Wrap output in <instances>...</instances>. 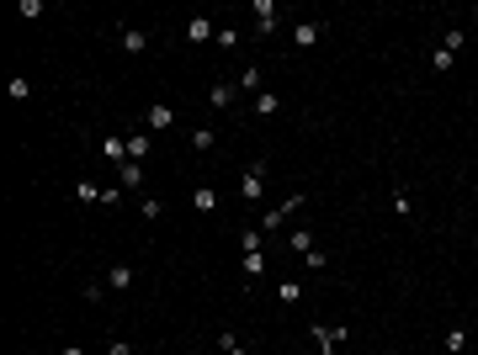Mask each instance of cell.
Segmentation results:
<instances>
[{"label":"cell","instance_id":"6da1fadb","mask_svg":"<svg viewBox=\"0 0 478 355\" xmlns=\"http://www.w3.org/2000/svg\"><path fill=\"white\" fill-rule=\"evenodd\" d=\"M261 191H266V159H250L245 175H239V196H245V201H261Z\"/></svg>","mask_w":478,"mask_h":355},{"label":"cell","instance_id":"7a4b0ae2","mask_svg":"<svg viewBox=\"0 0 478 355\" xmlns=\"http://www.w3.org/2000/svg\"><path fill=\"white\" fill-rule=\"evenodd\" d=\"M309 334H314V344H319V355H330L340 340H351V329H330V323H309Z\"/></svg>","mask_w":478,"mask_h":355},{"label":"cell","instance_id":"3957f363","mask_svg":"<svg viewBox=\"0 0 478 355\" xmlns=\"http://www.w3.org/2000/svg\"><path fill=\"white\" fill-rule=\"evenodd\" d=\"M250 16H255V32H261V37H271V32H276V0H255Z\"/></svg>","mask_w":478,"mask_h":355},{"label":"cell","instance_id":"277c9868","mask_svg":"<svg viewBox=\"0 0 478 355\" xmlns=\"http://www.w3.org/2000/svg\"><path fill=\"white\" fill-rule=\"evenodd\" d=\"M213 37H218L213 16H191V22H186V43H213Z\"/></svg>","mask_w":478,"mask_h":355},{"label":"cell","instance_id":"5b68a950","mask_svg":"<svg viewBox=\"0 0 478 355\" xmlns=\"http://www.w3.org/2000/svg\"><path fill=\"white\" fill-rule=\"evenodd\" d=\"M234 95H239V85H234V80H213V91H207V107L228 112V107H234Z\"/></svg>","mask_w":478,"mask_h":355},{"label":"cell","instance_id":"8992f818","mask_svg":"<svg viewBox=\"0 0 478 355\" xmlns=\"http://www.w3.org/2000/svg\"><path fill=\"white\" fill-rule=\"evenodd\" d=\"M143 122H149V133H165L170 122H176V107H165V101H155V107L143 112Z\"/></svg>","mask_w":478,"mask_h":355},{"label":"cell","instance_id":"52a82bcc","mask_svg":"<svg viewBox=\"0 0 478 355\" xmlns=\"http://www.w3.org/2000/svg\"><path fill=\"white\" fill-rule=\"evenodd\" d=\"M250 112H255V117H276V112H282V95H276V91H261V95H255V101H250Z\"/></svg>","mask_w":478,"mask_h":355},{"label":"cell","instance_id":"ba28073f","mask_svg":"<svg viewBox=\"0 0 478 355\" xmlns=\"http://www.w3.org/2000/svg\"><path fill=\"white\" fill-rule=\"evenodd\" d=\"M319 37H324V22H298V27H292V43H298V48H314Z\"/></svg>","mask_w":478,"mask_h":355},{"label":"cell","instance_id":"9c48e42d","mask_svg":"<svg viewBox=\"0 0 478 355\" xmlns=\"http://www.w3.org/2000/svg\"><path fill=\"white\" fill-rule=\"evenodd\" d=\"M149 149H155V143H149V133H128V159H133V165H143V159H149Z\"/></svg>","mask_w":478,"mask_h":355},{"label":"cell","instance_id":"30bf717a","mask_svg":"<svg viewBox=\"0 0 478 355\" xmlns=\"http://www.w3.org/2000/svg\"><path fill=\"white\" fill-rule=\"evenodd\" d=\"M117 43L128 48V53H143V48H149V32H138V27H122V32H117Z\"/></svg>","mask_w":478,"mask_h":355},{"label":"cell","instance_id":"8fae6325","mask_svg":"<svg viewBox=\"0 0 478 355\" xmlns=\"http://www.w3.org/2000/svg\"><path fill=\"white\" fill-rule=\"evenodd\" d=\"M101 154H107L112 165H128V138H101Z\"/></svg>","mask_w":478,"mask_h":355},{"label":"cell","instance_id":"7c38bea8","mask_svg":"<svg viewBox=\"0 0 478 355\" xmlns=\"http://www.w3.org/2000/svg\"><path fill=\"white\" fill-rule=\"evenodd\" d=\"M101 196H107V191H96V180H75V201H80V207H96Z\"/></svg>","mask_w":478,"mask_h":355},{"label":"cell","instance_id":"4fadbf2b","mask_svg":"<svg viewBox=\"0 0 478 355\" xmlns=\"http://www.w3.org/2000/svg\"><path fill=\"white\" fill-rule=\"evenodd\" d=\"M107 286H112V292H128V286H133V265H112V271H107Z\"/></svg>","mask_w":478,"mask_h":355},{"label":"cell","instance_id":"5bb4252c","mask_svg":"<svg viewBox=\"0 0 478 355\" xmlns=\"http://www.w3.org/2000/svg\"><path fill=\"white\" fill-rule=\"evenodd\" d=\"M191 207H197V213H213V207H218V191L213 186H197V191H191Z\"/></svg>","mask_w":478,"mask_h":355},{"label":"cell","instance_id":"9a60e30c","mask_svg":"<svg viewBox=\"0 0 478 355\" xmlns=\"http://www.w3.org/2000/svg\"><path fill=\"white\" fill-rule=\"evenodd\" d=\"M255 249H266V234L261 228H245V234H239V255H255Z\"/></svg>","mask_w":478,"mask_h":355},{"label":"cell","instance_id":"2e32d148","mask_svg":"<svg viewBox=\"0 0 478 355\" xmlns=\"http://www.w3.org/2000/svg\"><path fill=\"white\" fill-rule=\"evenodd\" d=\"M234 85H239V91H250V101H255V95L266 91V85H261V69H255V64H250V69H245V74H239Z\"/></svg>","mask_w":478,"mask_h":355},{"label":"cell","instance_id":"e0dca14e","mask_svg":"<svg viewBox=\"0 0 478 355\" xmlns=\"http://www.w3.org/2000/svg\"><path fill=\"white\" fill-rule=\"evenodd\" d=\"M117 180L138 191V186H143V165H133V159H128V165H117Z\"/></svg>","mask_w":478,"mask_h":355},{"label":"cell","instance_id":"ac0fdd59","mask_svg":"<svg viewBox=\"0 0 478 355\" xmlns=\"http://www.w3.org/2000/svg\"><path fill=\"white\" fill-rule=\"evenodd\" d=\"M287 249H292V255H309V249H314L309 228H292V234H287Z\"/></svg>","mask_w":478,"mask_h":355},{"label":"cell","instance_id":"d6986e66","mask_svg":"<svg viewBox=\"0 0 478 355\" xmlns=\"http://www.w3.org/2000/svg\"><path fill=\"white\" fill-rule=\"evenodd\" d=\"M261 271H266V249H255V255H245V281H255Z\"/></svg>","mask_w":478,"mask_h":355},{"label":"cell","instance_id":"ffe728a7","mask_svg":"<svg viewBox=\"0 0 478 355\" xmlns=\"http://www.w3.org/2000/svg\"><path fill=\"white\" fill-rule=\"evenodd\" d=\"M394 213H399V217H409V213H415V196H409L404 186H394Z\"/></svg>","mask_w":478,"mask_h":355},{"label":"cell","instance_id":"44dd1931","mask_svg":"<svg viewBox=\"0 0 478 355\" xmlns=\"http://www.w3.org/2000/svg\"><path fill=\"white\" fill-rule=\"evenodd\" d=\"M446 355H457V350H467V329H446Z\"/></svg>","mask_w":478,"mask_h":355},{"label":"cell","instance_id":"7402d4cb","mask_svg":"<svg viewBox=\"0 0 478 355\" xmlns=\"http://www.w3.org/2000/svg\"><path fill=\"white\" fill-rule=\"evenodd\" d=\"M213 128H197V133H191V149H197V154H207V149H213Z\"/></svg>","mask_w":478,"mask_h":355},{"label":"cell","instance_id":"603a6c76","mask_svg":"<svg viewBox=\"0 0 478 355\" xmlns=\"http://www.w3.org/2000/svg\"><path fill=\"white\" fill-rule=\"evenodd\" d=\"M298 297H303V286H298V281H282V286H276V302H287V308H292Z\"/></svg>","mask_w":478,"mask_h":355},{"label":"cell","instance_id":"cb8c5ba5","mask_svg":"<svg viewBox=\"0 0 478 355\" xmlns=\"http://www.w3.org/2000/svg\"><path fill=\"white\" fill-rule=\"evenodd\" d=\"M218 350H224V355H250V350H245V344H239V340H234V334H228V329L218 334Z\"/></svg>","mask_w":478,"mask_h":355},{"label":"cell","instance_id":"d4e9b609","mask_svg":"<svg viewBox=\"0 0 478 355\" xmlns=\"http://www.w3.org/2000/svg\"><path fill=\"white\" fill-rule=\"evenodd\" d=\"M143 217H149V223H160V217H165V201H160V196H143Z\"/></svg>","mask_w":478,"mask_h":355},{"label":"cell","instance_id":"484cf974","mask_svg":"<svg viewBox=\"0 0 478 355\" xmlns=\"http://www.w3.org/2000/svg\"><path fill=\"white\" fill-rule=\"evenodd\" d=\"M452 64H457V53H446V48H436V59H430V69H436V74H446Z\"/></svg>","mask_w":478,"mask_h":355},{"label":"cell","instance_id":"4316f807","mask_svg":"<svg viewBox=\"0 0 478 355\" xmlns=\"http://www.w3.org/2000/svg\"><path fill=\"white\" fill-rule=\"evenodd\" d=\"M213 43H218V48H239V27H218Z\"/></svg>","mask_w":478,"mask_h":355},{"label":"cell","instance_id":"83f0119b","mask_svg":"<svg viewBox=\"0 0 478 355\" xmlns=\"http://www.w3.org/2000/svg\"><path fill=\"white\" fill-rule=\"evenodd\" d=\"M463 43H467V32H463V27H452V32H446V43H441V48H446V53H457V48H463Z\"/></svg>","mask_w":478,"mask_h":355},{"label":"cell","instance_id":"f1b7e54d","mask_svg":"<svg viewBox=\"0 0 478 355\" xmlns=\"http://www.w3.org/2000/svg\"><path fill=\"white\" fill-rule=\"evenodd\" d=\"M27 95H32V85H27L22 74H11V101H27Z\"/></svg>","mask_w":478,"mask_h":355},{"label":"cell","instance_id":"f546056e","mask_svg":"<svg viewBox=\"0 0 478 355\" xmlns=\"http://www.w3.org/2000/svg\"><path fill=\"white\" fill-rule=\"evenodd\" d=\"M107 355H133V344H128V340H112V344H107Z\"/></svg>","mask_w":478,"mask_h":355},{"label":"cell","instance_id":"4dcf8cb0","mask_svg":"<svg viewBox=\"0 0 478 355\" xmlns=\"http://www.w3.org/2000/svg\"><path fill=\"white\" fill-rule=\"evenodd\" d=\"M59 355H91V350H80V344H64V350Z\"/></svg>","mask_w":478,"mask_h":355}]
</instances>
